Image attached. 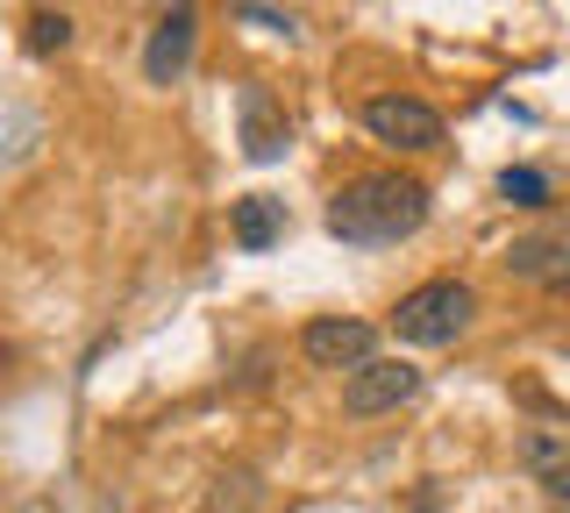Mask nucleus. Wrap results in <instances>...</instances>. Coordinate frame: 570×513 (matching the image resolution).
Here are the masks:
<instances>
[{
  "label": "nucleus",
  "mask_w": 570,
  "mask_h": 513,
  "mask_svg": "<svg viewBox=\"0 0 570 513\" xmlns=\"http://www.w3.org/2000/svg\"><path fill=\"white\" fill-rule=\"evenodd\" d=\"M228 236H236V250H272V243L285 236V200H272V193H243L236 207H228Z\"/></svg>",
  "instance_id": "nucleus-8"
},
{
  "label": "nucleus",
  "mask_w": 570,
  "mask_h": 513,
  "mask_svg": "<svg viewBox=\"0 0 570 513\" xmlns=\"http://www.w3.org/2000/svg\"><path fill=\"white\" fill-rule=\"evenodd\" d=\"M563 456H570V435H549V428H528V435H521V464H528L534 477L557 471Z\"/></svg>",
  "instance_id": "nucleus-12"
},
{
  "label": "nucleus",
  "mask_w": 570,
  "mask_h": 513,
  "mask_svg": "<svg viewBox=\"0 0 570 513\" xmlns=\"http://www.w3.org/2000/svg\"><path fill=\"white\" fill-rule=\"evenodd\" d=\"M193 43H200V8L193 0H171L165 22L150 29V50H142V79L150 86H178L193 65Z\"/></svg>",
  "instance_id": "nucleus-6"
},
{
  "label": "nucleus",
  "mask_w": 570,
  "mask_h": 513,
  "mask_svg": "<svg viewBox=\"0 0 570 513\" xmlns=\"http://www.w3.org/2000/svg\"><path fill=\"white\" fill-rule=\"evenodd\" d=\"M534 485H542V500H549V513H570V456H563L557 471H542V477H534Z\"/></svg>",
  "instance_id": "nucleus-13"
},
{
  "label": "nucleus",
  "mask_w": 570,
  "mask_h": 513,
  "mask_svg": "<svg viewBox=\"0 0 570 513\" xmlns=\"http://www.w3.org/2000/svg\"><path fill=\"white\" fill-rule=\"evenodd\" d=\"M236 121H243V157H249V165H278L285 144H293L272 86H243V93H236Z\"/></svg>",
  "instance_id": "nucleus-7"
},
{
  "label": "nucleus",
  "mask_w": 570,
  "mask_h": 513,
  "mask_svg": "<svg viewBox=\"0 0 570 513\" xmlns=\"http://www.w3.org/2000/svg\"><path fill=\"white\" fill-rule=\"evenodd\" d=\"M507 264H513V278H534V286L570 293V243H557V236H528V243H513Z\"/></svg>",
  "instance_id": "nucleus-9"
},
{
  "label": "nucleus",
  "mask_w": 570,
  "mask_h": 513,
  "mask_svg": "<svg viewBox=\"0 0 570 513\" xmlns=\"http://www.w3.org/2000/svg\"><path fill=\"white\" fill-rule=\"evenodd\" d=\"M414 513H442V492H435V485H421V492H414Z\"/></svg>",
  "instance_id": "nucleus-14"
},
{
  "label": "nucleus",
  "mask_w": 570,
  "mask_h": 513,
  "mask_svg": "<svg viewBox=\"0 0 570 513\" xmlns=\"http://www.w3.org/2000/svg\"><path fill=\"white\" fill-rule=\"evenodd\" d=\"M421 393V371L414 364H400V357H371V364H356L350 371V385H343V406L356 421H379L392 414V406H406Z\"/></svg>",
  "instance_id": "nucleus-5"
},
{
  "label": "nucleus",
  "mask_w": 570,
  "mask_h": 513,
  "mask_svg": "<svg viewBox=\"0 0 570 513\" xmlns=\"http://www.w3.org/2000/svg\"><path fill=\"white\" fill-rule=\"evenodd\" d=\"M364 129L379 136L385 150H406V157L442 150V115L428 108V100H414V93H379V100H364Z\"/></svg>",
  "instance_id": "nucleus-3"
},
{
  "label": "nucleus",
  "mask_w": 570,
  "mask_h": 513,
  "mask_svg": "<svg viewBox=\"0 0 570 513\" xmlns=\"http://www.w3.org/2000/svg\"><path fill=\"white\" fill-rule=\"evenodd\" d=\"M499 200H507V207H549V171L507 165V171H499Z\"/></svg>",
  "instance_id": "nucleus-10"
},
{
  "label": "nucleus",
  "mask_w": 570,
  "mask_h": 513,
  "mask_svg": "<svg viewBox=\"0 0 570 513\" xmlns=\"http://www.w3.org/2000/svg\"><path fill=\"white\" fill-rule=\"evenodd\" d=\"M428 221V186L400 179V171H364L328 200V236L356 243V250H379V243H406Z\"/></svg>",
  "instance_id": "nucleus-1"
},
{
  "label": "nucleus",
  "mask_w": 570,
  "mask_h": 513,
  "mask_svg": "<svg viewBox=\"0 0 570 513\" xmlns=\"http://www.w3.org/2000/svg\"><path fill=\"white\" fill-rule=\"evenodd\" d=\"M65 43H71V22H65L58 8H36V14H29V37H22V50H29V58H58Z\"/></svg>",
  "instance_id": "nucleus-11"
},
{
  "label": "nucleus",
  "mask_w": 570,
  "mask_h": 513,
  "mask_svg": "<svg viewBox=\"0 0 570 513\" xmlns=\"http://www.w3.org/2000/svg\"><path fill=\"white\" fill-rule=\"evenodd\" d=\"M299 357L321 371H356V364L379 357V328L356 322V314H321V322L299 328Z\"/></svg>",
  "instance_id": "nucleus-4"
},
{
  "label": "nucleus",
  "mask_w": 570,
  "mask_h": 513,
  "mask_svg": "<svg viewBox=\"0 0 570 513\" xmlns=\"http://www.w3.org/2000/svg\"><path fill=\"white\" fill-rule=\"evenodd\" d=\"M471 314H478V293L463 286V278H428V286H414L392 307V335L414 343V349H442L471 328Z\"/></svg>",
  "instance_id": "nucleus-2"
}]
</instances>
